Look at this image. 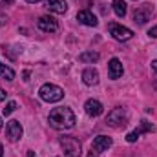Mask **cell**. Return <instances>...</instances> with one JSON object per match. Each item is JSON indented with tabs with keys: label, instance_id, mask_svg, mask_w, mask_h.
<instances>
[{
	"label": "cell",
	"instance_id": "obj_28",
	"mask_svg": "<svg viewBox=\"0 0 157 157\" xmlns=\"http://www.w3.org/2000/svg\"><path fill=\"white\" fill-rule=\"evenodd\" d=\"M26 2H29V4H37V2H40V0H26Z\"/></svg>",
	"mask_w": 157,
	"mask_h": 157
},
{
	"label": "cell",
	"instance_id": "obj_4",
	"mask_svg": "<svg viewBox=\"0 0 157 157\" xmlns=\"http://www.w3.org/2000/svg\"><path fill=\"white\" fill-rule=\"evenodd\" d=\"M59 143H60V146H62V150H64L66 157H80L82 148H80L78 139L71 137V135H64V137H60Z\"/></svg>",
	"mask_w": 157,
	"mask_h": 157
},
{
	"label": "cell",
	"instance_id": "obj_12",
	"mask_svg": "<svg viewBox=\"0 0 157 157\" xmlns=\"http://www.w3.org/2000/svg\"><path fill=\"white\" fill-rule=\"evenodd\" d=\"M112 144H113V141H112V137H108V135H99V137H95V141H93V144H91V148L95 150V152H106L108 148H112Z\"/></svg>",
	"mask_w": 157,
	"mask_h": 157
},
{
	"label": "cell",
	"instance_id": "obj_16",
	"mask_svg": "<svg viewBox=\"0 0 157 157\" xmlns=\"http://www.w3.org/2000/svg\"><path fill=\"white\" fill-rule=\"evenodd\" d=\"M112 7H113V11L119 18H124V15H126V2L124 0H113Z\"/></svg>",
	"mask_w": 157,
	"mask_h": 157
},
{
	"label": "cell",
	"instance_id": "obj_29",
	"mask_svg": "<svg viewBox=\"0 0 157 157\" xmlns=\"http://www.w3.org/2000/svg\"><path fill=\"white\" fill-rule=\"evenodd\" d=\"M0 130H2V119H0Z\"/></svg>",
	"mask_w": 157,
	"mask_h": 157
},
{
	"label": "cell",
	"instance_id": "obj_24",
	"mask_svg": "<svg viewBox=\"0 0 157 157\" xmlns=\"http://www.w3.org/2000/svg\"><path fill=\"white\" fill-rule=\"evenodd\" d=\"M6 22H7V18H6V17H4V15H0V26H4V24H6Z\"/></svg>",
	"mask_w": 157,
	"mask_h": 157
},
{
	"label": "cell",
	"instance_id": "obj_20",
	"mask_svg": "<svg viewBox=\"0 0 157 157\" xmlns=\"http://www.w3.org/2000/svg\"><path fill=\"white\" fill-rule=\"evenodd\" d=\"M148 37H150V39H157V26H154V28L148 31Z\"/></svg>",
	"mask_w": 157,
	"mask_h": 157
},
{
	"label": "cell",
	"instance_id": "obj_5",
	"mask_svg": "<svg viewBox=\"0 0 157 157\" xmlns=\"http://www.w3.org/2000/svg\"><path fill=\"white\" fill-rule=\"evenodd\" d=\"M152 17H154V6L152 4H143L133 11V22L139 26H144Z\"/></svg>",
	"mask_w": 157,
	"mask_h": 157
},
{
	"label": "cell",
	"instance_id": "obj_13",
	"mask_svg": "<svg viewBox=\"0 0 157 157\" xmlns=\"http://www.w3.org/2000/svg\"><path fill=\"white\" fill-rule=\"evenodd\" d=\"M122 62L119 60V59H112L110 62H108V75H110V78H119L122 77Z\"/></svg>",
	"mask_w": 157,
	"mask_h": 157
},
{
	"label": "cell",
	"instance_id": "obj_9",
	"mask_svg": "<svg viewBox=\"0 0 157 157\" xmlns=\"http://www.w3.org/2000/svg\"><path fill=\"white\" fill-rule=\"evenodd\" d=\"M37 26H39L40 31H44V33H55L57 29H59V22L53 18V17H40L39 22H37Z\"/></svg>",
	"mask_w": 157,
	"mask_h": 157
},
{
	"label": "cell",
	"instance_id": "obj_8",
	"mask_svg": "<svg viewBox=\"0 0 157 157\" xmlns=\"http://www.w3.org/2000/svg\"><path fill=\"white\" fill-rule=\"evenodd\" d=\"M144 132H146V133H152V132H155V126H154L152 122H148V121H141V122H139V128H135L133 132H130V133L126 135V141H128V143H135Z\"/></svg>",
	"mask_w": 157,
	"mask_h": 157
},
{
	"label": "cell",
	"instance_id": "obj_22",
	"mask_svg": "<svg viewBox=\"0 0 157 157\" xmlns=\"http://www.w3.org/2000/svg\"><path fill=\"white\" fill-rule=\"evenodd\" d=\"M152 71L157 75V59H155V60H152Z\"/></svg>",
	"mask_w": 157,
	"mask_h": 157
},
{
	"label": "cell",
	"instance_id": "obj_23",
	"mask_svg": "<svg viewBox=\"0 0 157 157\" xmlns=\"http://www.w3.org/2000/svg\"><path fill=\"white\" fill-rule=\"evenodd\" d=\"M6 95H7V93H6V91L0 88V102H2V101H6Z\"/></svg>",
	"mask_w": 157,
	"mask_h": 157
},
{
	"label": "cell",
	"instance_id": "obj_21",
	"mask_svg": "<svg viewBox=\"0 0 157 157\" xmlns=\"http://www.w3.org/2000/svg\"><path fill=\"white\" fill-rule=\"evenodd\" d=\"M88 157H99V152H95V150L91 148V150L88 152Z\"/></svg>",
	"mask_w": 157,
	"mask_h": 157
},
{
	"label": "cell",
	"instance_id": "obj_27",
	"mask_svg": "<svg viewBox=\"0 0 157 157\" xmlns=\"http://www.w3.org/2000/svg\"><path fill=\"white\" fill-rule=\"evenodd\" d=\"M0 157H4V146L0 144Z\"/></svg>",
	"mask_w": 157,
	"mask_h": 157
},
{
	"label": "cell",
	"instance_id": "obj_26",
	"mask_svg": "<svg viewBox=\"0 0 157 157\" xmlns=\"http://www.w3.org/2000/svg\"><path fill=\"white\" fill-rule=\"evenodd\" d=\"M2 2H4V4H6V6H9V4H13V2H15V0H2Z\"/></svg>",
	"mask_w": 157,
	"mask_h": 157
},
{
	"label": "cell",
	"instance_id": "obj_1",
	"mask_svg": "<svg viewBox=\"0 0 157 157\" xmlns=\"http://www.w3.org/2000/svg\"><path fill=\"white\" fill-rule=\"evenodd\" d=\"M75 113L71 112V108L68 106H59V108H53L49 112V117H48V122L51 128L55 130H70L75 126Z\"/></svg>",
	"mask_w": 157,
	"mask_h": 157
},
{
	"label": "cell",
	"instance_id": "obj_17",
	"mask_svg": "<svg viewBox=\"0 0 157 157\" xmlns=\"http://www.w3.org/2000/svg\"><path fill=\"white\" fill-rule=\"evenodd\" d=\"M78 60H80V62H91V64H93V62L99 60V53L93 51V49H91V51H84V53L78 55Z\"/></svg>",
	"mask_w": 157,
	"mask_h": 157
},
{
	"label": "cell",
	"instance_id": "obj_19",
	"mask_svg": "<svg viewBox=\"0 0 157 157\" xmlns=\"http://www.w3.org/2000/svg\"><path fill=\"white\" fill-rule=\"evenodd\" d=\"M15 110H17V102H15V101H9V102L6 104V108L2 110V113H4V117H7V115H11Z\"/></svg>",
	"mask_w": 157,
	"mask_h": 157
},
{
	"label": "cell",
	"instance_id": "obj_2",
	"mask_svg": "<svg viewBox=\"0 0 157 157\" xmlns=\"http://www.w3.org/2000/svg\"><path fill=\"white\" fill-rule=\"evenodd\" d=\"M39 97L44 102H59L64 99V90L57 84H42L39 90Z\"/></svg>",
	"mask_w": 157,
	"mask_h": 157
},
{
	"label": "cell",
	"instance_id": "obj_11",
	"mask_svg": "<svg viewBox=\"0 0 157 157\" xmlns=\"http://www.w3.org/2000/svg\"><path fill=\"white\" fill-rule=\"evenodd\" d=\"M77 20L80 22V24H84V26H90V28H95V26L99 24L97 17H95L90 9H82V11H78L77 13Z\"/></svg>",
	"mask_w": 157,
	"mask_h": 157
},
{
	"label": "cell",
	"instance_id": "obj_25",
	"mask_svg": "<svg viewBox=\"0 0 157 157\" xmlns=\"http://www.w3.org/2000/svg\"><path fill=\"white\" fill-rule=\"evenodd\" d=\"M24 80H29V71H24Z\"/></svg>",
	"mask_w": 157,
	"mask_h": 157
},
{
	"label": "cell",
	"instance_id": "obj_18",
	"mask_svg": "<svg viewBox=\"0 0 157 157\" xmlns=\"http://www.w3.org/2000/svg\"><path fill=\"white\" fill-rule=\"evenodd\" d=\"M0 77L6 78V80H13V78H15V71H13L9 66H6V64L0 62Z\"/></svg>",
	"mask_w": 157,
	"mask_h": 157
},
{
	"label": "cell",
	"instance_id": "obj_15",
	"mask_svg": "<svg viewBox=\"0 0 157 157\" xmlns=\"http://www.w3.org/2000/svg\"><path fill=\"white\" fill-rule=\"evenodd\" d=\"M46 7L53 13H59V15H64L68 11V4L64 0H46Z\"/></svg>",
	"mask_w": 157,
	"mask_h": 157
},
{
	"label": "cell",
	"instance_id": "obj_3",
	"mask_svg": "<svg viewBox=\"0 0 157 157\" xmlns=\"http://www.w3.org/2000/svg\"><path fill=\"white\" fill-rule=\"evenodd\" d=\"M128 121H130V113L126 112V108L117 106V108H113V110L108 113L106 124L112 126V128H124V126L128 124Z\"/></svg>",
	"mask_w": 157,
	"mask_h": 157
},
{
	"label": "cell",
	"instance_id": "obj_6",
	"mask_svg": "<svg viewBox=\"0 0 157 157\" xmlns=\"http://www.w3.org/2000/svg\"><path fill=\"white\" fill-rule=\"evenodd\" d=\"M108 29H110V35L115 40H121V42H126V40H130L133 37V31L130 28H124V26H121L117 22H110Z\"/></svg>",
	"mask_w": 157,
	"mask_h": 157
},
{
	"label": "cell",
	"instance_id": "obj_14",
	"mask_svg": "<svg viewBox=\"0 0 157 157\" xmlns=\"http://www.w3.org/2000/svg\"><path fill=\"white\" fill-rule=\"evenodd\" d=\"M82 82L86 86H95L99 82V71L95 68H86L82 71Z\"/></svg>",
	"mask_w": 157,
	"mask_h": 157
},
{
	"label": "cell",
	"instance_id": "obj_10",
	"mask_svg": "<svg viewBox=\"0 0 157 157\" xmlns=\"http://www.w3.org/2000/svg\"><path fill=\"white\" fill-rule=\"evenodd\" d=\"M102 104H101V101H97V99H90V101H86V104H84V112H86V115H90V117H99L101 113H102Z\"/></svg>",
	"mask_w": 157,
	"mask_h": 157
},
{
	"label": "cell",
	"instance_id": "obj_7",
	"mask_svg": "<svg viewBox=\"0 0 157 157\" xmlns=\"http://www.w3.org/2000/svg\"><path fill=\"white\" fill-rule=\"evenodd\" d=\"M22 135H24V128H22V124H20L18 121L13 119V121H9V122L6 124V137H7L9 143H17V141H20Z\"/></svg>",
	"mask_w": 157,
	"mask_h": 157
}]
</instances>
